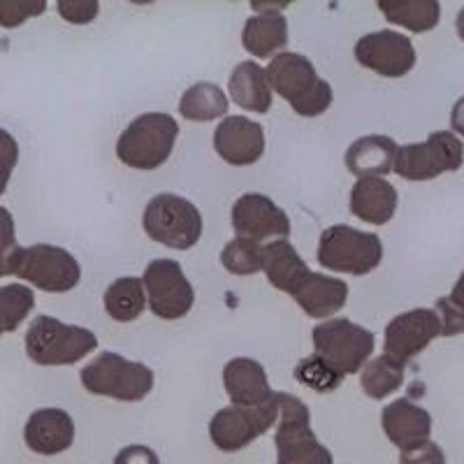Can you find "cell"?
I'll return each mask as SVG.
<instances>
[{
  "mask_svg": "<svg viewBox=\"0 0 464 464\" xmlns=\"http://www.w3.org/2000/svg\"><path fill=\"white\" fill-rule=\"evenodd\" d=\"M265 72H267L269 89L288 101L300 116L314 119L333 105V86L318 77L312 61L302 53H276Z\"/></svg>",
  "mask_w": 464,
  "mask_h": 464,
  "instance_id": "cell-1",
  "label": "cell"
},
{
  "mask_svg": "<svg viewBox=\"0 0 464 464\" xmlns=\"http://www.w3.org/2000/svg\"><path fill=\"white\" fill-rule=\"evenodd\" d=\"M276 464H333L334 458L330 449L314 434L309 406L288 392H276Z\"/></svg>",
  "mask_w": 464,
  "mask_h": 464,
  "instance_id": "cell-2",
  "label": "cell"
},
{
  "mask_svg": "<svg viewBox=\"0 0 464 464\" xmlns=\"http://www.w3.org/2000/svg\"><path fill=\"white\" fill-rule=\"evenodd\" d=\"M98 348V337L80 325H65L53 316H37L28 325L26 355L40 367L80 362Z\"/></svg>",
  "mask_w": 464,
  "mask_h": 464,
  "instance_id": "cell-3",
  "label": "cell"
},
{
  "mask_svg": "<svg viewBox=\"0 0 464 464\" xmlns=\"http://www.w3.org/2000/svg\"><path fill=\"white\" fill-rule=\"evenodd\" d=\"M177 138L179 123L172 116L149 111L130 121V126L119 135L116 156L132 169H156L169 159Z\"/></svg>",
  "mask_w": 464,
  "mask_h": 464,
  "instance_id": "cell-4",
  "label": "cell"
},
{
  "mask_svg": "<svg viewBox=\"0 0 464 464\" xmlns=\"http://www.w3.org/2000/svg\"><path fill=\"white\" fill-rule=\"evenodd\" d=\"M80 379L91 395L111 397L119 401H140L151 392L156 376L147 364L107 351L86 364L80 372Z\"/></svg>",
  "mask_w": 464,
  "mask_h": 464,
  "instance_id": "cell-5",
  "label": "cell"
},
{
  "mask_svg": "<svg viewBox=\"0 0 464 464\" xmlns=\"http://www.w3.org/2000/svg\"><path fill=\"white\" fill-rule=\"evenodd\" d=\"M314 351L339 376L358 374L374 353V333L348 318H333L314 327Z\"/></svg>",
  "mask_w": 464,
  "mask_h": 464,
  "instance_id": "cell-6",
  "label": "cell"
},
{
  "mask_svg": "<svg viewBox=\"0 0 464 464\" xmlns=\"http://www.w3.org/2000/svg\"><path fill=\"white\" fill-rule=\"evenodd\" d=\"M383 260V244L374 232L351 226H330L318 242V263L342 275L362 276L374 272Z\"/></svg>",
  "mask_w": 464,
  "mask_h": 464,
  "instance_id": "cell-7",
  "label": "cell"
},
{
  "mask_svg": "<svg viewBox=\"0 0 464 464\" xmlns=\"http://www.w3.org/2000/svg\"><path fill=\"white\" fill-rule=\"evenodd\" d=\"M149 239L163 246L186 251L202 237V214L196 205L174 193L151 198L142 217Z\"/></svg>",
  "mask_w": 464,
  "mask_h": 464,
  "instance_id": "cell-8",
  "label": "cell"
},
{
  "mask_svg": "<svg viewBox=\"0 0 464 464\" xmlns=\"http://www.w3.org/2000/svg\"><path fill=\"white\" fill-rule=\"evenodd\" d=\"M462 160V140L450 130H434L425 142L397 149L395 172L406 181H430L443 172H458Z\"/></svg>",
  "mask_w": 464,
  "mask_h": 464,
  "instance_id": "cell-9",
  "label": "cell"
},
{
  "mask_svg": "<svg viewBox=\"0 0 464 464\" xmlns=\"http://www.w3.org/2000/svg\"><path fill=\"white\" fill-rule=\"evenodd\" d=\"M12 275L44 293H68L82 279V267L70 251L52 244H35L19 251Z\"/></svg>",
  "mask_w": 464,
  "mask_h": 464,
  "instance_id": "cell-10",
  "label": "cell"
},
{
  "mask_svg": "<svg viewBox=\"0 0 464 464\" xmlns=\"http://www.w3.org/2000/svg\"><path fill=\"white\" fill-rule=\"evenodd\" d=\"M279 418V401L275 400L260 406H226L214 413L209 420L211 443L223 453H237L246 449L248 443L263 437Z\"/></svg>",
  "mask_w": 464,
  "mask_h": 464,
  "instance_id": "cell-11",
  "label": "cell"
},
{
  "mask_svg": "<svg viewBox=\"0 0 464 464\" xmlns=\"http://www.w3.org/2000/svg\"><path fill=\"white\" fill-rule=\"evenodd\" d=\"M142 284L144 293H147V306L153 316L163 318V321H179L193 309L196 290L186 279L184 269L177 260H151L147 265Z\"/></svg>",
  "mask_w": 464,
  "mask_h": 464,
  "instance_id": "cell-12",
  "label": "cell"
},
{
  "mask_svg": "<svg viewBox=\"0 0 464 464\" xmlns=\"http://www.w3.org/2000/svg\"><path fill=\"white\" fill-rule=\"evenodd\" d=\"M355 61L372 72L400 80L416 65V49L411 40L397 31L367 33L355 43Z\"/></svg>",
  "mask_w": 464,
  "mask_h": 464,
  "instance_id": "cell-13",
  "label": "cell"
},
{
  "mask_svg": "<svg viewBox=\"0 0 464 464\" xmlns=\"http://www.w3.org/2000/svg\"><path fill=\"white\" fill-rule=\"evenodd\" d=\"M437 337H441V325L434 309H411L385 325V355L409 362Z\"/></svg>",
  "mask_w": 464,
  "mask_h": 464,
  "instance_id": "cell-14",
  "label": "cell"
},
{
  "mask_svg": "<svg viewBox=\"0 0 464 464\" xmlns=\"http://www.w3.org/2000/svg\"><path fill=\"white\" fill-rule=\"evenodd\" d=\"M232 227L237 232V237H248L260 244L269 237H288L290 218L267 196L246 193L232 207Z\"/></svg>",
  "mask_w": 464,
  "mask_h": 464,
  "instance_id": "cell-15",
  "label": "cell"
},
{
  "mask_svg": "<svg viewBox=\"0 0 464 464\" xmlns=\"http://www.w3.org/2000/svg\"><path fill=\"white\" fill-rule=\"evenodd\" d=\"M214 149L227 165H254L265 153V130L246 116H227L214 132Z\"/></svg>",
  "mask_w": 464,
  "mask_h": 464,
  "instance_id": "cell-16",
  "label": "cell"
},
{
  "mask_svg": "<svg viewBox=\"0 0 464 464\" xmlns=\"http://www.w3.org/2000/svg\"><path fill=\"white\" fill-rule=\"evenodd\" d=\"M381 428L392 446L409 453L430 441L432 434V416L428 409L413 404L411 400H395L381 413Z\"/></svg>",
  "mask_w": 464,
  "mask_h": 464,
  "instance_id": "cell-17",
  "label": "cell"
},
{
  "mask_svg": "<svg viewBox=\"0 0 464 464\" xmlns=\"http://www.w3.org/2000/svg\"><path fill=\"white\" fill-rule=\"evenodd\" d=\"M24 441L37 455H58L72 446L74 422L63 409H37L24 428Z\"/></svg>",
  "mask_w": 464,
  "mask_h": 464,
  "instance_id": "cell-18",
  "label": "cell"
},
{
  "mask_svg": "<svg viewBox=\"0 0 464 464\" xmlns=\"http://www.w3.org/2000/svg\"><path fill=\"white\" fill-rule=\"evenodd\" d=\"M223 385L235 406H260L275 400L267 372L258 360L232 358L223 367Z\"/></svg>",
  "mask_w": 464,
  "mask_h": 464,
  "instance_id": "cell-19",
  "label": "cell"
},
{
  "mask_svg": "<svg viewBox=\"0 0 464 464\" xmlns=\"http://www.w3.org/2000/svg\"><path fill=\"white\" fill-rule=\"evenodd\" d=\"M397 211V188L383 177L355 181L351 190V214L370 226H385Z\"/></svg>",
  "mask_w": 464,
  "mask_h": 464,
  "instance_id": "cell-20",
  "label": "cell"
},
{
  "mask_svg": "<svg viewBox=\"0 0 464 464\" xmlns=\"http://www.w3.org/2000/svg\"><path fill=\"white\" fill-rule=\"evenodd\" d=\"M397 149V142L388 135H364L346 149L343 160L358 179L385 177L395 169Z\"/></svg>",
  "mask_w": 464,
  "mask_h": 464,
  "instance_id": "cell-21",
  "label": "cell"
},
{
  "mask_svg": "<svg viewBox=\"0 0 464 464\" xmlns=\"http://www.w3.org/2000/svg\"><path fill=\"white\" fill-rule=\"evenodd\" d=\"M263 272L269 284L288 295H295V290L309 276V267L288 239H275L263 246Z\"/></svg>",
  "mask_w": 464,
  "mask_h": 464,
  "instance_id": "cell-22",
  "label": "cell"
},
{
  "mask_svg": "<svg viewBox=\"0 0 464 464\" xmlns=\"http://www.w3.org/2000/svg\"><path fill=\"white\" fill-rule=\"evenodd\" d=\"M295 302L312 318H327L337 314L348 300V285L342 279L309 272L304 284L295 290Z\"/></svg>",
  "mask_w": 464,
  "mask_h": 464,
  "instance_id": "cell-23",
  "label": "cell"
},
{
  "mask_svg": "<svg viewBox=\"0 0 464 464\" xmlns=\"http://www.w3.org/2000/svg\"><path fill=\"white\" fill-rule=\"evenodd\" d=\"M242 44L251 56L275 58L288 44V22L279 12L248 16L242 31Z\"/></svg>",
  "mask_w": 464,
  "mask_h": 464,
  "instance_id": "cell-24",
  "label": "cell"
},
{
  "mask_svg": "<svg viewBox=\"0 0 464 464\" xmlns=\"http://www.w3.org/2000/svg\"><path fill=\"white\" fill-rule=\"evenodd\" d=\"M227 89H230L235 105H239L242 110L267 114L269 107H272V89H269L267 72L256 61H244L232 70Z\"/></svg>",
  "mask_w": 464,
  "mask_h": 464,
  "instance_id": "cell-25",
  "label": "cell"
},
{
  "mask_svg": "<svg viewBox=\"0 0 464 464\" xmlns=\"http://www.w3.org/2000/svg\"><path fill=\"white\" fill-rule=\"evenodd\" d=\"M376 5L388 22L411 33L432 31L441 19V5L437 0H379Z\"/></svg>",
  "mask_w": 464,
  "mask_h": 464,
  "instance_id": "cell-26",
  "label": "cell"
},
{
  "mask_svg": "<svg viewBox=\"0 0 464 464\" xmlns=\"http://www.w3.org/2000/svg\"><path fill=\"white\" fill-rule=\"evenodd\" d=\"M105 312L110 314L114 321L130 323L140 318L147 309V293H144V284L138 276H123L116 279L110 288L105 290Z\"/></svg>",
  "mask_w": 464,
  "mask_h": 464,
  "instance_id": "cell-27",
  "label": "cell"
},
{
  "mask_svg": "<svg viewBox=\"0 0 464 464\" xmlns=\"http://www.w3.org/2000/svg\"><path fill=\"white\" fill-rule=\"evenodd\" d=\"M360 374V388L372 400H385L392 392H397L404 383L406 362L391 358V355H379L364 364Z\"/></svg>",
  "mask_w": 464,
  "mask_h": 464,
  "instance_id": "cell-28",
  "label": "cell"
},
{
  "mask_svg": "<svg viewBox=\"0 0 464 464\" xmlns=\"http://www.w3.org/2000/svg\"><path fill=\"white\" fill-rule=\"evenodd\" d=\"M227 98L217 84L211 82H200V84H193L190 89H186V93L181 95L179 111L184 119L188 121H214L218 116L227 114Z\"/></svg>",
  "mask_w": 464,
  "mask_h": 464,
  "instance_id": "cell-29",
  "label": "cell"
},
{
  "mask_svg": "<svg viewBox=\"0 0 464 464\" xmlns=\"http://www.w3.org/2000/svg\"><path fill=\"white\" fill-rule=\"evenodd\" d=\"M35 306V293L24 284L0 288V333H16Z\"/></svg>",
  "mask_w": 464,
  "mask_h": 464,
  "instance_id": "cell-30",
  "label": "cell"
},
{
  "mask_svg": "<svg viewBox=\"0 0 464 464\" xmlns=\"http://www.w3.org/2000/svg\"><path fill=\"white\" fill-rule=\"evenodd\" d=\"M221 263L230 275L251 276L263 269V246L248 237H235L223 248Z\"/></svg>",
  "mask_w": 464,
  "mask_h": 464,
  "instance_id": "cell-31",
  "label": "cell"
},
{
  "mask_svg": "<svg viewBox=\"0 0 464 464\" xmlns=\"http://www.w3.org/2000/svg\"><path fill=\"white\" fill-rule=\"evenodd\" d=\"M295 379L316 392H333L342 385L343 376L330 370L318 355H309V358L300 360V364L295 367Z\"/></svg>",
  "mask_w": 464,
  "mask_h": 464,
  "instance_id": "cell-32",
  "label": "cell"
},
{
  "mask_svg": "<svg viewBox=\"0 0 464 464\" xmlns=\"http://www.w3.org/2000/svg\"><path fill=\"white\" fill-rule=\"evenodd\" d=\"M19 251H22V246L16 244L14 218L5 207H0V279L12 275Z\"/></svg>",
  "mask_w": 464,
  "mask_h": 464,
  "instance_id": "cell-33",
  "label": "cell"
},
{
  "mask_svg": "<svg viewBox=\"0 0 464 464\" xmlns=\"http://www.w3.org/2000/svg\"><path fill=\"white\" fill-rule=\"evenodd\" d=\"M44 10H47L44 0H0V26H22L26 19L44 14Z\"/></svg>",
  "mask_w": 464,
  "mask_h": 464,
  "instance_id": "cell-34",
  "label": "cell"
},
{
  "mask_svg": "<svg viewBox=\"0 0 464 464\" xmlns=\"http://www.w3.org/2000/svg\"><path fill=\"white\" fill-rule=\"evenodd\" d=\"M434 314L439 316L441 337H458L464 333V306L458 304L450 295L439 297L434 304Z\"/></svg>",
  "mask_w": 464,
  "mask_h": 464,
  "instance_id": "cell-35",
  "label": "cell"
},
{
  "mask_svg": "<svg viewBox=\"0 0 464 464\" xmlns=\"http://www.w3.org/2000/svg\"><path fill=\"white\" fill-rule=\"evenodd\" d=\"M16 163H19V144L10 132L0 128V196L7 190Z\"/></svg>",
  "mask_w": 464,
  "mask_h": 464,
  "instance_id": "cell-36",
  "label": "cell"
},
{
  "mask_svg": "<svg viewBox=\"0 0 464 464\" xmlns=\"http://www.w3.org/2000/svg\"><path fill=\"white\" fill-rule=\"evenodd\" d=\"M58 14L63 16L65 22L84 26V24L93 22L98 16L101 5L95 0H58Z\"/></svg>",
  "mask_w": 464,
  "mask_h": 464,
  "instance_id": "cell-37",
  "label": "cell"
},
{
  "mask_svg": "<svg viewBox=\"0 0 464 464\" xmlns=\"http://www.w3.org/2000/svg\"><path fill=\"white\" fill-rule=\"evenodd\" d=\"M400 464H446V455H443L439 443L428 441V443H422L420 449L401 453Z\"/></svg>",
  "mask_w": 464,
  "mask_h": 464,
  "instance_id": "cell-38",
  "label": "cell"
},
{
  "mask_svg": "<svg viewBox=\"0 0 464 464\" xmlns=\"http://www.w3.org/2000/svg\"><path fill=\"white\" fill-rule=\"evenodd\" d=\"M114 464H160V459L149 446L132 443V446H126L116 453Z\"/></svg>",
  "mask_w": 464,
  "mask_h": 464,
  "instance_id": "cell-39",
  "label": "cell"
},
{
  "mask_svg": "<svg viewBox=\"0 0 464 464\" xmlns=\"http://www.w3.org/2000/svg\"><path fill=\"white\" fill-rule=\"evenodd\" d=\"M450 126H453V132H458V135L464 138V95L453 105V111H450Z\"/></svg>",
  "mask_w": 464,
  "mask_h": 464,
  "instance_id": "cell-40",
  "label": "cell"
},
{
  "mask_svg": "<svg viewBox=\"0 0 464 464\" xmlns=\"http://www.w3.org/2000/svg\"><path fill=\"white\" fill-rule=\"evenodd\" d=\"M450 297H453V300L458 302V304L464 306V272H462V275H459L458 284L453 285V293H450Z\"/></svg>",
  "mask_w": 464,
  "mask_h": 464,
  "instance_id": "cell-41",
  "label": "cell"
},
{
  "mask_svg": "<svg viewBox=\"0 0 464 464\" xmlns=\"http://www.w3.org/2000/svg\"><path fill=\"white\" fill-rule=\"evenodd\" d=\"M455 28H458L459 40H462V43H464V7L458 12V19H455Z\"/></svg>",
  "mask_w": 464,
  "mask_h": 464,
  "instance_id": "cell-42",
  "label": "cell"
},
{
  "mask_svg": "<svg viewBox=\"0 0 464 464\" xmlns=\"http://www.w3.org/2000/svg\"><path fill=\"white\" fill-rule=\"evenodd\" d=\"M0 334H3V333H0Z\"/></svg>",
  "mask_w": 464,
  "mask_h": 464,
  "instance_id": "cell-43",
  "label": "cell"
}]
</instances>
